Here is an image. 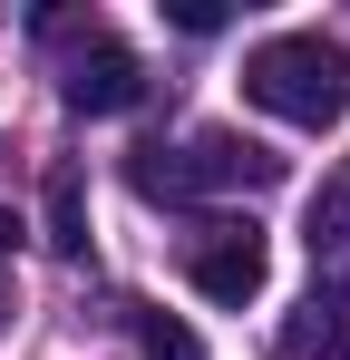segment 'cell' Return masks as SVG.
I'll return each mask as SVG.
<instances>
[{
    "label": "cell",
    "mask_w": 350,
    "mask_h": 360,
    "mask_svg": "<svg viewBox=\"0 0 350 360\" xmlns=\"http://www.w3.org/2000/svg\"><path fill=\"white\" fill-rule=\"evenodd\" d=\"M243 98L283 127H341L350 117V49L321 30H283L243 59Z\"/></svg>",
    "instance_id": "1"
},
{
    "label": "cell",
    "mask_w": 350,
    "mask_h": 360,
    "mask_svg": "<svg viewBox=\"0 0 350 360\" xmlns=\"http://www.w3.org/2000/svg\"><path fill=\"white\" fill-rule=\"evenodd\" d=\"M127 185L136 195H263V185H283V156L253 146V136H233V127H195L175 156L166 146H136Z\"/></svg>",
    "instance_id": "2"
},
{
    "label": "cell",
    "mask_w": 350,
    "mask_h": 360,
    "mask_svg": "<svg viewBox=\"0 0 350 360\" xmlns=\"http://www.w3.org/2000/svg\"><path fill=\"white\" fill-rule=\"evenodd\" d=\"M185 273H195V292H205V302L243 311V302L263 292L273 253H263V234H253V224H205V234H195V253H185Z\"/></svg>",
    "instance_id": "3"
},
{
    "label": "cell",
    "mask_w": 350,
    "mask_h": 360,
    "mask_svg": "<svg viewBox=\"0 0 350 360\" xmlns=\"http://www.w3.org/2000/svg\"><path fill=\"white\" fill-rule=\"evenodd\" d=\"M136 88H146V68H136V49H117L108 30L58 68V98H68L78 117H117V108H136Z\"/></svg>",
    "instance_id": "4"
},
{
    "label": "cell",
    "mask_w": 350,
    "mask_h": 360,
    "mask_svg": "<svg viewBox=\"0 0 350 360\" xmlns=\"http://www.w3.org/2000/svg\"><path fill=\"white\" fill-rule=\"evenodd\" d=\"M350 341V273L341 283H321V292L302 302V321L283 331V360H311V351H341Z\"/></svg>",
    "instance_id": "5"
},
{
    "label": "cell",
    "mask_w": 350,
    "mask_h": 360,
    "mask_svg": "<svg viewBox=\"0 0 350 360\" xmlns=\"http://www.w3.org/2000/svg\"><path fill=\"white\" fill-rule=\"evenodd\" d=\"M39 214H49V253L78 263V253H88V176H78V166H58V176L39 185Z\"/></svg>",
    "instance_id": "6"
},
{
    "label": "cell",
    "mask_w": 350,
    "mask_h": 360,
    "mask_svg": "<svg viewBox=\"0 0 350 360\" xmlns=\"http://www.w3.org/2000/svg\"><path fill=\"white\" fill-rule=\"evenodd\" d=\"M302 243H311V263H341L350 253V176H331L321 195H311V234Z\"/></svg>",
    "instance_id": "7"
},
{
    "label": "cell",
    "mask_w": 350,
    "mask_h": 360,
    "mask_svg": "<svg viewBox=\"0 0 350 360\" xmlns=\"http://www.w3.org/2000/svg\"><path fill=\"white\" fill-rule=\"evenodd\" d=\"M136 360H205V341L175 311H136Z\"/></svg>",
    "instance_id": "8"
},
{
    "label": "cell",
    "mask_w": 350,
    "mask_h": 360,
    "mask_svg": "<svg viewBox=\"0 0 350 360\" xmlns=\"http://www.w3.org/2000/svg\"><path fill=\"white\" fill-rule=\"evenodd\" d=\"M166 20H175V30H195V39H205V30H224V10H214V0H166Z\"/></svg>",
    "instance_id": "9"
},
{
    "label": "cell",
    "mask_w": 350,
    "mask_h": 360,
    "mask_svg": "<svg viewBox=\"0 0 350 360\" xmlns=\"http://www.w3.org/2000/svg\"><path fill=\"white\" fill-rule=\"evenodd\" d=\"M0 321H10V224H0Z\"/></svg>",
    "instance_id": "10"
}]
</instances>
